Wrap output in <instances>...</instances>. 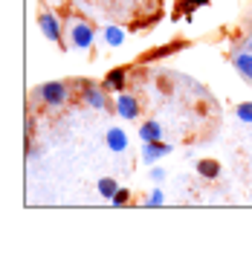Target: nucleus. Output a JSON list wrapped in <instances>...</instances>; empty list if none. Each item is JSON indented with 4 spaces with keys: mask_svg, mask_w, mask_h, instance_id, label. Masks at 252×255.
Listing matches in <instances>:
<instances>
[{
    "mask_svg": "<svg viewBox=\"0 0 252 255\" xmlns=\"http://www.w3.org/2000/svg\"><path fill=\"white\" fill-rule=\"evenodd\" d=\"M38 96H41V102H44V105L58 108V105H64V102H67V84H61V81L41 84V87H38Z\"/></svg>",
    "mask_w": 252,
    "mask_h": 255,
    "instance_id": "1",
    "label": "nucleus"
},
{
    "mask_svg": "<svg viewBox=\"0 0 252 255\" xmlns=\"http://www.w3.org/2000/svg\"><path fill=\"white\" fill-rule=\"evenodd\" d=\"M70 41H73V47L76 49H87L93 44V29H90V23H84V20H76L73 26H70Z\"/></svg>",
    "mask_w": 252,
    "mask_h": 255,
    "instance_id": "2",
    "label": "nucleus"
},
{
    "mask_svg": "<svg viewBox=\"0 0 252 255\" xmlns=\"http://www.w3.org/2000/svg\"><path fill=\"white\" fill-rule=\"evenodd\" d=\"M116 111H119V116H122V119H136L139 105H136V99H133V96L122 93L119 99H116Z\"/></svg>",
    "mask_w": 252,
    "mask_h": 255,
    "instance_id": "3",
    "label": "nucleus"
},
{
    "mask_svg": "<svg viewBox=\"0 0 252 255\" xmlns=\"http://www.w3.org/2000/svg\"><path fill=\"white\" fill-rule=\"evenodd\" d=\"M105 142H108L111 151L119 154V151H125V148H127V136H125V130H122V128H111V130H108V136H105Z\"/></svg>",
    "mask_w": 252,
    "mask_h": 255,
    "instance_id": "4",
    "label": "nucleus"
},
{
    "mask_svg": "<svg viewBox=\"0 0 252 255\" xmlns=\"http://www.w3.org/2000/svg\"><path fill=\"white\" fill-rule=\"evenodd\" d=\"M171 151V145H162L157 139V142H145V148H142V157H145V162H154V159L165 157Z\"/></svg>",
    "mask_w": 252,
    "mask_h": 255,
    "instance_id": "5",
    "label": "nucleus"
},
{
    "mask_svg": "<svg viewBox=\"0 0 252 255\" xmlns=\"http://www.w3.org/2000/svg\"><path fill=\"white\" fill-rule=\"evenodd\" d=\"M41 32L47 35L49 41H58L61 38V29H58V20L49 15V12H41Z\"/></svg>",
    "mask_w": 252,
    "mask_h": 255,
    "instance_id": "6",
    "label": "nucleus"
},
{
    "mask_svg": "<svg viewBox=\"0 0 252 255\" xmlns=\"http://www.w3.org/2000/svg\"><path fill=\"white\" fill-rule=\"evenodd\" d=\"M232 64H235V70L244 79L252 81V52H238L235 58H232Z\"/></svg>",
    "mask_w": 252,
    "mask_h": 255,
    "instance_id": "7",
    "label": "nucleus"
},
{
    "mask_svg": "<svg viewBox=\"0 0 252 255\" xmlns=\"http://www.w3.org/2000/svg\"><path fill=\"white\" fill-rule=\"evenodd\" d=\"M139 136H142V142H157L159 136H162V128L157 122H145L139 128Z\"/></svg>",
    "mask_w": 252,
    "mask_h": 255,
    "instance_id": "8",
    "label": "nucleus"
},
{
    "mask_svg": "<svg viewBox=\"0 0 252 255\" xmlns=\"http://www.w3.org/2000/svg\"><path fill=\"white\" fill-rule=\"evenodd\" d=\"M197 171L203 177H209V180H215V177L221 174V165H218L215 159H200V162H197Z\"/></svg>",
    "mask_w": 252,
    "mask_h": 255,
    "instance_id": "9",
    "label": "nucleus"
},
{
    "mask_svg": "<svg viewBox=\"0 0 252 255\" xmlns=\"http://www.w3.org/2000/svg\"><path fill=\"white\" fill-rule=\"evenodd\" d=\"M125 41V32L119 29V26H105V44H111V47H119Z\"/></svg>",
    "mask_w": 252,
    "mask_h": 255,
    "instance_id": "10",
    "label": "nucleus"
},
{
    "mask_svg": "<svg viewBox=\"0 0 252 255\" xmlns=\"http://www.w3.org/2000/svg\"><path fill=\"white\" fill-rule=\"evenodd\" d=\"M125 76H127V70H125V67L113 70L111 76H108V87H113V90H122V87H125Z\"/></svg>",
    "mask_w": 252,
    "mask_h": 255,
    "instance_id": "11",
    "label": "nucleus"
},
{
    "mask_svg": "<svg viewBox=\"0 0 252 255\" xmlns=\"http://www.w3.org/2000/svg\"><path fill=\"white\" fill-rule=\"evenodd\" d=\"M84 99H87V105H90V108H99V111H102V108L108 105V102H105V96L99 93L96 87H87V93H84Z\"/></svg>",
    "mask_w": 252,
    "mask_h": 255,
    "instance_id": "12",
    "label": "nucleus"
},
{
    "mask_svg": "<svg viewBox=\"0 0 252 255\" xmlns=\"http://www.w3.org/2000/svg\"><path fill=\"white\" fill-rule=\"evenodd\" d=\"M116 191H119V186L113 183L111 177H105V180H99V194H102V197H108V200H113V194H116Z\"/></svg>",
    "mask_w": 252,
    "mask_h": 255,
    "instance_id": "13",
    "label": "nucleus"
},
{
    "mask_svg": "<svg viewBox=\"0 0 252 255\" xmlns=\"http://www.w3.org/2000/svg\"><path fill=\"white\" fill-rule=\"evenodd\" d=\"M238 119H244V122H252V102H244V105H238Z\"/></svg>",
    "mask_w": 252,
    "mask_h": 255,
    "instance_id": "14",
    "label": "nucleus"
},
{
    "mask_svg": "<svg viewBox=\"0 0 252 255\" xmlns=\"http://www.w3.org/2000/svg\"><path fill=\"white\" fill-rule=\"evenodd\" d=\"M113 203H116V206L127 203V189H119V191H116V194H113Z\"/></svg>",
    "mask_w": 252,
    "mask_h": 255,
    "instance_id": "15",
    "label": "nucleus"
},
{
    "mask_svg": "<svg viewBox=\"0 0 252 255\" xmlns=\"http://www.w3.org/2000/svg\"><path fill=\"white\" fill-rule=\"evenodd\" d=\"M159 203H162V191H154V194H151V197H148V206H159Z\"/></svg>",
    "mask_w": 252,
    "mask_h": 255,
    "instance_id": "16",
    "label": "nucleus"
},
{
    "mask_svg": "<svg viewBox=\"0 0 252 255\" xmlns=\"http://www.w3.org/2000/svg\"><path fill=\"white\" fill-rule=\"evenodd\" d=\"M206 3H209V0H186V6H191V9H194V6H206Z\"/></svg>",
    "mask_w": 252,
    "mask_h": 255,
    "instance_id": "17",
    "label": "nucleus"
},
{
    "mask_svg": "<svg viewBox=\"0 0 252 255\" xmlns=\"http://www.w3.org/2000/svg\"><path fill=\"white\" fill-rule=\"evenodd\" d=\"M247 49H250V52H252V41H250V47H247Z\"/></svg>",
    "mask_w": 252,
    "mask_h": 255,
    "instance_id": "18",
    "label": "nucleus"
}]
</instances>
